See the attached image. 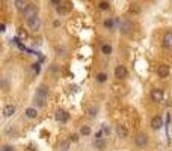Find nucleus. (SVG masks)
I'll return each mask as SVG.
<instances>
[{
    "instance_id": "nucleus-1",
    "label": "nucleus",
    "mask_w": 172,
    "mask_h": 151,
    "mask_svg": "<svg viewBox=\"0 0 172 151\" xmlns=\"http://www.w3.org/2000/svg\"><path fill=\"white\" fill-rule=\"evenodd\" d=\"M47 98H48V89L45 86H39L36 89V94H35V103L38 107H45V103H47Z\"/></svg>"
},
{
    "instance_id": "nucleus-2",
    "label": "nucleus",
    "mask_w": 172,
    "mask_h": 151,
    "mask_svg": "<svg viewBox=\"0 0 172 151\" xmlns=\"http://www.w3.org/2000/svg\"><path fill=\"white\" fill-rule=\"evenodd\" d=\"M118 29H119V33L121 35H128L130 32L133 30V23H131L128 18H121Z\"/></svg>"
},
{
    "instance_id": "nucleus-3",
    "label": "nucleus",
    "mask_w": 172,
    "mask_h": 151,
    "mask_svg": "<svg viewBox=\"0 0 172 151\" xmlns=\"http://www.w3.org/2000/svg\"><path fill=\"white\" fill-rule=\"evenodd\" d=\"M148 142H149L148 135H147V133H143V132L137 133V135L134 136V143H136L139 148H145V147L148 145Z\"/></svg>"
},
{
    "instance_id": "nucleus-4",
    "label": "nucleus",
    "mask_w": 172,
    "mask_h": 151,
    "mask_svg": "<svg viewBox=\"0 0 172 151\" xmlns=\"http://www.w3.org/2000/svg\"><path fill=\"white\" fill-rule=\"evenodd\" d=\"M26 21H27L29 29H30V30H33V32L39 30V27H41V18H39L38 15L32 17V18H29V20H26Z\"/></svg>"
},
{
    "instance_id": "nucleus-5",
    "label": "nucleus",
    "mask_w": 172,
    "mask_h": 151,
    "mask_svg": "<svg viewBox=\"0 0 172 151\" xmlns=\"http://www.w3.org/2000/svg\"><path fill=\"white\" fill-rule=\"evenodd\" d=\"M55 118H56L57 122H67L70 120V115H68V112H65V110L57 109L56 113H55Z\"/></svg>"
},
{
    "instance_id": "nucleus-6",
    "label": "nucleus",
    "mask_w": 172,
    "mask_h": 151,
    "mask_svg": "<svg viewBox=\"0 0 172 151\" xmlns=\"http://www.w3.org/2000/svg\"><path fill=\"white\" fill-rule=\"evenodd\" d=\"M125 76H127V68L124 65H118L115 68V79L121 80V79H125Z\"/></svg>"
},
{
    "instance_id": "nucleus-7",
    "label": "nucleus",
    "mask_w": 172,
    "mask_h": 151,
    "mask_svg": "<svg viewBox=\"0 0 172 151\" xmlns=\"http://www.w3.org/2000/svg\"><path fill=\"white\" fill-rule=\"evenodd\" d=\"M35 15H38L36 6H35V5H27V8H26V11H24V17H26V20H29V18L35 17Z\"/></svg>"
},
{
    "instance_id": "nucleus-8",
    "label": "nucleus",
    "mask_w": 172,
    "mask_h": 151,
    "mask_svg": "<svg viewBox=\"0 0 172 151\" xmlns=\"http://www.w3.org/2000/svg\"><path fill=\"white\" fill-rule=\"evenodd\" d=\"M163 47L166 50H172V32H166L163 36Z\"/></svg>"
},
{
    "instance_id": "nucleus-9",
    "label": "nucleus",
    "mask_w": 172,
    "mask_h": 151,
    "mask_svg": "<svg viewBox=\"0 0 172 151\" xmlns=\"http://www.w3.org/2000/svg\"><path fill=\"white\" fill-rule=\"evenodd\" d=\"M151 100L156 103H160L163 100V91L162 89H153L151 91Z\"/></svg>"
},
{
    "instance_id": "nucleus-10",
    "label": "nucleus",
    "mask_w": 172,
    "mask_h": 151,
    "mask_svg": "<svg viewBox=\"0 0 172 151\" xmlns=\"http://www.w3.org/2000/svg\"><path fill=\"white\" fill-rule=\"evenodd\" d=\"M169 71H171V68H169V65H160L158 67V70H157V74H158V77H162V79H164V77H168L169 76Z\"/></svg>"
},
{
    "instance_id": "nucleus-11",
    "label": "nucleus",
    "mask_w": 172,
    "mask_h": 151,
    "mask_svg": "<svg viewBox=\"0 0 172 151\" xmlns=\"http://www.w3.org/2000/svg\"><path fill=\"white\" fill-rule=\"evenodd\" d=\"M151 127H153L154 130H158L163 127V120L160 116H154L153 120H151Z\"/></svg>"
},
{
    "instance_id": "nucleus-12",
    "label": "nucleus",
    "mask_w": 172,
    "mask_h": 151,
    "mask_svg": "<svg viewBox=\"0 0 172 151\" xmlns=\"http://www.w3.org/2000/svg\"><path fill=\"white\" fill-rule=\"evenodd\" d=\"M14 113H15V106H14V104H6V106L3 107V115H5L6 118L12 116Z\"/></svg>"
},
{
    "instance_id": "nucleus-13",
    "label": "nucleus",
    "mask_w": 172,
    "mask_h": 151,
    "mask_svg": "<svg viewBox=\"0 0 172 151\" xmlns=\"http://www.w3.org/2000/svg\"><path fill=\"white\" fill-rule=\"evenodd\" d=\"M14 5L20 12H24L26 8H27V2H26V0H14Z\"/></svg>"
},
{
    "instance_id": "nucleus-14",
    "label": "nucleus",
    "mask_w": 172,
    "mask_h": 151,
    "mask_svg": "<svg viewBox=\"0 0 172 151\" xmlns=\"http://www.w3.org/2000/svg\"><path fill=\"white\" fill-rule=\"evenodd\" d=\"M116 133H118V136H119L121 139H125V137L128 136V130H127V127H124V126H118L116 127Z\"/></svg>"
},
{
    "instance_id": "nucleus-15",
    "label": "nucleus",
    "mask_w": 172,
    "mask_h": 151,
    "mask_svg": "<svg viewBox=\"0 0 172 151\" xmlns=\"http://www.w3.org/2000/svg\"><path fill=\"white\" fill-rule=\"evenodd\" d=\"M94 147H97L98 150H104L106 148V139H101V137L95 139L94 141Z\"/></svg>"
},
{
    "instance_id": "nucleus-16",
    "label": "nucleus",
    "mask_w": 172,
    "mask_h": 151,
    "mask_svg": "<svg viewBox=\"0 0 172 151\" xmlns=\"http://www.w3.org/2000/svg\"><path fill=\"white\" fill-rule=\"evenodd\" d=\"M38 112H36V109L33 107H29V109H26V116L29 118V120H33V118H36Z\"/></svg>"
},
{
    "instance_id": "nucleus-17",
    "label": "nucleus",
    "mask_w": 172,
    "mask_h": 151,
    "mask_svg": "<svg viewBox=\"0 0 172 151\" xmlns=\"http://www.w3.org/2000/svg\"><path fill=\"white\" fill-rule=\"evenodd\" d=\"M70 150V141H63L59 147V151H68Z\"/></svg>"
},
{
    "instance_id": "nucleus-18",
    "label": "nucleus",
    "mask_w": 172,
    "mask_h": 151,
    "mask_svg": "<svg viewBox=\"0 0 172 151\" xmlns=\"http://www.w3.org/2000/svg\"><path fill=\"white\" fill-rule=\"evenodd\" d=\"M104 27H107V29L113 27V18H106L104 20Z\"/></svg>"
},
{
    "instance_id": "nucleus-19",
    "label": "nucleus",
    "mask_w": 172,
    "mask_h": 151,
    "mask_svg": "<svg viewBox=\"0 0 172 151\" xmlns=\"http://www.w3.org/2000/svg\"><path fill=\"white\" fill-rule=\"evenodd\" d=\"M80 135H83V136H88V135H91V127H88V126H83V127L80 128Z\"/></svg>"
},
{
    "instance_id": "nucleus-20",
    "label": "nucleus",
    "mask_w": 172,
    "mask_h": 151,
    "mask_svg": "<svg viewBox=\"0 0 172 151\" xmlns=\"http://www.w3.org/2000/svg\"><path fill=\"white\" fill-rule=\"evenodd\" d=\"M101 50H103V53H104V55H110V53H112V47H110V44H104L103 47H101Z\"/></svg>"
},
{
    "instance_id": "nucleus-21",
    "label": "nucleus",
    "mask_w": 172,
    "mask_h": 151,
    "mask_svg": "<svg viewBox=\"0 0 172 151\" xmlns=\"http://www.w3.org/2000/svg\"><path fill=\"white\" fill-rule=\"evenodd\" d=\"M106 80H107V76H106L104 73H100V74H97V82H100V83H104Z\"/></svg>"
},
{
    "instance_id": "nucleus-22",
    "label": "nucleus",
    "mask_w": 172,
    "mask_h": 151,
    "mask_svg": "<svg viewBox=\"0 0 172 151\" xmlns=\"http://www.w3.org/2000/svg\"><path fill=\"white\" fill-rule=\"evenodd\" d=\"M88 113H89V116H92V118H94V116L98 113V109H97V107H91V109L88 110Z\"/></svg>"
},
{
    "instance_id": "nucleus-23",
    "label": "nucleus",
    "mask_w": 172,
    "mask_h": 151,
    "mask_svg": "<svg viewBox=\"0 0 172 151\" xmlns=\"http://www.w3.org/2000/svg\"><path fill=\"white\" fill-rule=\"evenodd\" d=\"M98 8H100L101 11H106V9H109V3L107 2H101L100 5H98Z\"/></svg>"
},
{
    "instance_id": "nucleus-24",
    "label": "nucleus",
    "mask_w": 172,
    "mask_h": 151,
    "mask_svg": "<svg viewBox=\"0 0 172 151\" xmlns=\"http://www.w3.org/2000/svg\"><path fill=\"white\" fill-rule=\"evenodd\" d=\"M2 151H15V148L12 145H3L2 147Z\"/></svg>"
},
{
    "instance_id": "nucleus-25",
    "label": "nucleus",
    "mask_w": 172,
    "mask_h": 151,
    "mask_svg": "<svg viewBox=\"0 0 172 151\" xmlns=\"http://www.w3.org/2000/svg\"><path fill=\"white\" fill-rule=\"evenodd\" d=\"M32 70H33L35 74H38L39 73V64H33V65H32Z\"/></svg>"
},
{
    "instance_id": "nucleus-26",
    "label": "nucleus",
    "mask_w": 172,
    "mask_h": 151,
    "mask_svg": "<svg viewBox=\"0 0 172 151\" xmlns=\"http://www.w3.org/2000/svg\"><path fill=\"white\" fill-rule=\"evenodd\" d=\"M139 12V11H141V9H139V5H131V12Z\"/></svg>"
},
{
    "instance_id": "nucleus-27",
    "label": "nucleus",
    "mask_w": 172,
    "mask_h": 151,
    "mask_svg": "<svg viewBox=\"0 0 172 151\" xmlns=\"http://www.w3.org/2000/svg\"><path fill=\"white\" fill-rule=\"evenodd\" d=\"M70 141H72V142H77V141H78V135H72V136L70 137Z\"/></svg>"
},
{
    "instance_id": "nucleus-28",
    "label": "nucleus",
    "mask_w": 172,
    "mask_h": 151,
    "mask_svg": "<svg viewBox=\"0 0 172 151\" xmlns=\"http://www.w3.org/2000/svg\"><path fill=\"white\" fill-rule=\"evenodd\" d=\"M51 3L56 5V6H59V5H61V0H51Z\"/></svg>"
},
{
    "instance_id": "nucleus-29",
    "label": "nucleus",
    "mask_w": 172,
    "mask_h": 151,
    "mask_svg": "<svg viewBox=\"0 0 172 151\" xmlns=\"http://www.w3.org/2000/svg\"><path fill=\"white\" fill-rule=\"evenodd\" d=\"M0 29H2V32H5V29H6V24H5V23H2V26H0Z\"/></svg>"
},
{
    "instance_id": "nucleus-30",
    "label": "nucleus",
    "mask_w": 172,
    "mask_h": 151,
    "mask_svg": "<svg viewBox=\"0 0 172 151\" xmlns=\"http://www.w3.org/2000/svg\"><path fill=\"white\" fill-rule=\"evenodd\" d=\"M103 132H104V133H110V128H107V127H104V128H103Z\"/></svg>"
}]
</instances>
